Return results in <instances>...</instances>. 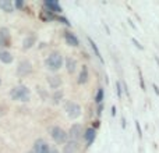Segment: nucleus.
Listing matches in <instances>:
<instances>
[{"label":"nucleus","mask_w":159,"mask_h":153,"mask_svg":"<svg viewBox=\"0 0 159 153\" xmlns=\"http://www.w3.org/2000/svg\"><path fill=\"white\" fill-rule=\"evenodd\" d=\"M10 96L13 100H17V102H28L31 98V92L25 85H17L11 89L10 92Z\"/></svg>","instance_id":"1"},{"label":"nucleus","mask_w":159,"mask_h":153,"mask_svg":"<svg viewBox=\"0 0 159 153\" xmlns=\"http://www.w3.org/2000/svg\"><path fill=\"white\" fill-rule=\"evenodd\" d=\"M63 66V56L57 52H53L49 55V57L46 59V67L50 71H57Z\"/></svg>","instance_id":"2"},{"label":"nucleus","mask_w":159,"mask_h":153,"mask_svg":"<svg viewBox=\"0 0 159 153\" xmlns=\"http://www.w3.org/2000/svg\"><path fill=\"white\" fill-rule=\"evenodd\" d=\"M50 137L53 138L56 143H66L69 134L60 127H53V128H50Z\"/></svg>","instance_id":"3"},{"label":"nucleus","mask_w":159,"mask_h":153,"mask_svg":"<svg viewBox=\"0 0 159 153\" xmlns=\"http://www.w3.org/2000/svg\"><path fill=\"white\" fill-rule=\"evenodd\" d=\"M64 109H66L67 116H69L70 118H73V120L78 118L80 116H81V106H80L78 103H75V102H67Z\"/></svg>","instance_id":"4"},{"label":"nucleus","mask_w":159,"mask_h":153,"mask_svg":"<svg viewBox=\"0 0 159 153\" xmlns=\"http://www.w3.org/2000/svg\"><path fill=\"white\" fill-rule=\"evenodd\" d=\"M69 137H70V141L78 142L80 138L82 137V125L81 124H73L70 131H69Z\"/></svg>","instance_id":"5"},{"label":"nucleus","mask_w":159,"mask_h":153,"mask_svg":"<svg viewBox=\"0 0 159 153\" xmlns=\"http://www.w3.org/2000/svg\"><path fill=\"white\" fill-rule=\"evenodd\" d=\"M34 153H50V148L43 139H36L32 146Z\"/></svg>","instance_id":"6"},{"label":"nucleus","mask_w":159,"mask_h":153,"mask_svg":"<svg viewBox=\"0 0 159 153\" xmlns=\"http://www.w3.org/2000/svg\"><path fill=\"white\" fill-rule=\"evenodd\" d=\"M11 38L7 28H0V46H10Z\"/></svg>","instance_id":"7"},{"label":"nucleus","mask_w":159,"mask_h":153,"mask_svg":"<svg viewBox=\"0 0 159 153\" xmlns=\"http://www.w3.org/2000/svg\"><path fill=\"white\" fill-rule=\"evenodd\" d=\"M31 71H32V66H31L30 61H21L18 66V70H17V74L24 76V75H28Z\"/></svg>","instance_id":"8"},{"label":"nucleus","mask_w":159,"mask_h":153,"mask_svg":"<svg viewBox=\"0 0 159 153\" xmlns=\"http://www.w3.org/2000/svg\"><path fill=\"white\" fill-rule=\"evenodd\" d=\"M95 137H96V131L95 128H88L87 131L82 134V138L85 139V142H87V145H91V143L95 141Z\"/></svg>","instance_id":"9"},{"label":"nucleus","mask_w":159,"mask_h":153,"mask_svg":"<svg viewBox=\"0 0 159 153\" xmlns=\"http://www.w3.org/2000/svg\"><path fill=\"white\" fill-rule=\"evenodd\" d=\"M45 7L49 11H52V13H60L61 11L60 4H59L57 2H55V0H46V2H45Z\"/></svg>","instance_id":"10"},{"label":"nucleus","mask_w":159,"mask_h":153,"mask_svg":"<svg viewBox=\"0 0 159 153\" xmlns=\"http://www.w3.org/2000/svg\"><path fill=\"white\" fill-rule=\"evenodd\" d=\"M78 152V142H74V141H69L66 142L63 148V153H77Z\"/></svg>","instance_id":"11"},{"label":"nucleus","mask_w":159,"mask_h":153,"mask_svg":"<svg viewBox=\"0 0 159 153\" xmlns=\"http://www.w3.org/2000/svg\"><path fill=\"white\" fill-rule=\"evenodd\" d=\"M64 39H66V42L70 45V46H78V45H80L78 38L74 35V33H71V32H66V33H64Z\"/></svg>","instance_id":"12"},{"label":"nucleus","mask_w":159,"mask_h":153,"mask_svg":"<svg viewBox=\"0 0 159 153\" xmlns=\"http://www.w3.org/2000/svg\"><path fill=\"white\" fill-rule=\"evenodd\" d=\"M88 82V67L87 66H82L81 71H80L78 75V84L80 85H84Z\"/></svg>","instance_id":"13"},{"label":"nucleus","mask_w":159,"mask_h":153,"mask_svg":"<svg viewBox=\"0 0 159 153\" xmlns=\"http://www.w3.org/2000/svg\"><path fill=\"white\" fill-rule=\"evenodd\" d=\"M0 10L6 11V13H11L14 10L13 3L10 0H0Z\"/></svg>","instance_id":"14"},{"label":"nucleus","mask_w":159,"mask_h":153,"mask_svg":"<svg viewBox=\"0 0 159 153\" xmlns=\"http://www.w3.org/2000/svg\"><path fill=\"white\" fill-rule=\"evenodd\" d=\"M48 82H49L50 88H53V89H56V88H59L61 85V78L57 75L55 76H48Z\"/></svg>","instance_id":"15"},{"label":"nucleus","mask_w":159,"mask_h":153,"mask_svg":"<svg viewBox=\"0 0 159 153\" xmlns=\"http://www.w3.org/2000/svg\"><path fill=\"white\" fill-rule=\"evenodd\" d=\"M0 61L4 64H10L13 61V56H11L10 52H6V50H2L0 52Z\"/></svg>","instance_id":"16"},{"label":"nucleus","mask_w":159,"mask_h":153,"mask_svg":"<svg viewBox=\"0 0 159 153\" xmlns=\"http://www.w3.org/2000/svg\"><path fill=\"white\" fill-rule=\"evenodd\" d=\"M88 43L91 45V49H92V52L95 53V56L98 57V60L101 61V63H103V59H102V56H101V52H99V49H98V46H96V43L92 41L91 38H88Z\"/></svg>","instance_id":"17"},{"label":"nucleus","mask_w":159,"mask_h":153,"mask_svg":"<svg viewBox=\"0 0 159 153\" xmlns=\"http://www.w3.org/2000/svg\"><path fill=\"white\" fill-rule=\"evenodd\" d=\"M66 68H67V71H69L70 74H73V72L75 71V68H77V61H75L74 59L69 57L66 60Z\"/></svg>","instance_id":"18"},{"label":"nucleus","mask_w":159,"mask_h":153,"mask_svg":"<svg viewBox=\"0 0 159 153\" xmlns=\"http://www.w3.org/2000/svg\"><path fill=\"white\" fill-rule=\"evenodd\" d=\"M35 41H36L35 35L27 36V38H25V41H24V49H30V47H32V45L35 43Z\"/></svg>","instance_id":"19"},{"label":"nucleus","mask_w":159,"mask_h":153,"mask_svg":"<svg viewBox=\"0 0 159 153\" xmlns=\"http://www.w3.org/2000/svg\"><path fill=\"white\" fill-rule=\"evenodd\" d=\"M103 98H105V93H103V88H99L98 92H96L95 95V102L98 104H101L102 102H103Z\"/></svg>","instance_id":"20"},{"label":"nucleus","mask_w":159,"mask_h":153,"mask_svg":"<svg viewBox=\"0 0 159 153\" xmlns=\"http://www.w3.org/2000/svg\"><path fill=\"white\" fill-rule=\"evenodd\" d=\"M61 98H63V92H61V90H57V92H55V95H53V102H55V103H59V102L61 100Z\"/></svg>","instance_id":"21"},{"label":"nucleus","mask_w":159,"mask_h":153,"mask_svg":"<svg viewBox=\"0 0 159 153\" xmlns=\"http://www.w3.org/2000/svg\"><path fill=\"white\" fill-rule=\"evenodd\" d=\"M116 92H117V98H121V93H123V86H121V82L117 81L116 82Z\"/></svg>","instance_id":"22"},{"label":"nucleus","mask_w":159,"mask_h":153,"mask_svg":"<svg viewBox=\"0 0 159 153\" xmlns=\"http://www.w3.org/2000/svg\"><path fill=\"white\" fill-rule=\"evenodd\" d=\"M131 42H133V43H134V46H135V47H138V49H140V50H144V46H143V45H141L140 42H138L135 38H133V39H131Z\"/></svg>","instance_id":"23"},{"label":"nucleus","mask_w":159,"mask_h":153,"mask_svg":"<svg viewBox=\"0 0 159 153\" xmlns=\"http://www.w3.org/2000/svg\"><path fill=\"white\" fill-rule=\"evenodd\" d=\"M135 128H137V132H138V137L143 138V131H141V125L138 123V120H135Z\"/></svg>","instance_id":"24"},{"label":"nucleus","mask_w":159,"mask_h":153,"mask_svg":"<svg viewBox=\"0 0 159 153\" xmlns=\"http://www.w3.org/2000/svg\"><path fill=\"white\" fill-rule=\"evenodd\" d=\"M138 76H140V84H141V89L145 90V84H144V78H143V72H141V70L138 71Z\"/></svg>","instance_id":"25"},{"label":"nucleus","mask_w":159,"mask_h":153,"mask_svg":"<svg viewBox=\"0 0 159 153\" xmlns=\"http://www.w3.org/2000/svg\"><path fill=\"white\" fill-rule=\"evenodd\" d=\"M22 6H24V2H22V0H17L16 2V7L17 8H21Z\"/></svg>","instance_id":"26"},{"label":"nucleus","mask_w":159,"mask_h":153,"mask_svg":"<svg viewBox=\"0 0 159 153\" xmlns=\"http://www.w3.org/2000/svg\"><path fill=\"white\" fill-rule=\"evenodd\" d=\"M57 20L59 21H61L63 24H66V25H70V22L67 21V18H63V17H57Z\"/></svg>","instance_id":"27"},{"label":"nucleus","mask_w":159,"mask_h":153,"mask_svg":"<svg viewBox=\"0 0 159 153\" xmlns=\"http://www.w3.org/2000/svg\"><path fill=\"white\" fill-rule=\"evenodd\" d=\"M102 110H103V104H98V111H96V114H98V116H101L102 114Z\"/></svg>","instance_id":"28"},{"label":"nucleus","mask_w":159,"mask_h":153,"mask_svg":"<svg viewBox=\"0 0 159 153\" xmlns=\"http://www.w3.org/2000/svg\"><path fill=\"white\" fill-rule=\"evenodd\" d=\"M121 86H123V90H124V93H127V96H130V93H129V88H127V85L121 82Z\"/></svg>","instance_id":"29"},{"label":"nucleus","mask_w":159,"mask_h":153,"mask_svg":"<svg viewBox=\"0 0 159 153\" xmlns=\"http://www.w3.org/2000/svg\"><path fill=\"white\" fill-rule=\"evenodd\" d=\"M152 88L155 89V93H157V95H159V88H158V85L154 84V85H152Z\"/></svg>","instance_id":"30"},{"label":"nucleus","mask_w":159,"mask_h":153,"mask_svg":"<svg viewBox=\"0 0 159 153\" xmlns=\"http://www.w3.org/2000/svg\"><path fill=\"white\" fill-rule=\"evenodd\" d=\"M112 116H116V107L112 106Z\"/></svg>","instance_id":"31"},{"label":"nucleus","mask_w":159,"mask_h":153,"mask_svg":"<svg viewBox=\"0 0 159 153\" xmlns=\"http://www.w3.org/2000/svg\"><path fill=\"white\" fill-rule=\"evenodd\" d=\"M50 153H59L57 149H50Z\"/></svg>","instance_id":"32"},{"label":"nucleus","mask_w":159,"mask_h":153,"mask_svg":"<svg viewBox=\"0 0 159 153\" xmlns=\"http://www.w3.org/2000/svg\"><path fill=\"white\" fill-rule=\"evenodd\" d=\"M121 125L126 127V121H124V118H121Z\"/></svg>","instance_id":"33"},{"label":"nucleus","mask_w":159,"mask_h":153,"mask_svg":"<svg viewBox=\"0 0 159 153\" xmlns=\"http://www.w3.org/2000/svg\"><path fill=\"white\" fill-rule=\"evenodd\" d=\"M155 61H157V64H158V66H159V59L157 57V56H155Z\"/></svg>","instance_id":"34"},{"label":"nucleus","mask_w":159,"mask_h":153,"mask_svg":"<svg viewBox=\"0 0 159 153\" xmlns=\"http://www.w3.org/2000/svg\"><path fill=\"white\" fill-rule=\"evenodd\" d=\"M28 153H34V151H32V149H31V151H30V152H28Z\"/></svg>","instance_id":"35"},{"label":"nucleus","mask_w":159,"mask_h":153,"mask_svg":"<svg viewBox=\"0 0 159 153\" xmlns=\"http://www.w3.org/2000/svg\"><path fill=\"white\" fill-rule=\"evenodd\" d=\"M0 84H2V79H0Z\"/></svg>","instance_id":"36"}]
</instances>
